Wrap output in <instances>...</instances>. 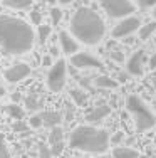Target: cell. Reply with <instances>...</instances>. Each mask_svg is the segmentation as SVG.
<instances>
[{"label":"cell","mask_w":156,"mask_h":158,"mask_svg":"<svg viewBox=\"0 0 156 158\" xmlns=\"http://www.w3.org/2000/svg\"><path fill=\"white\" fill-rule=\"evenodd\" d=\"M3 5L14 10H24L32 5V0H3Z\"/></svg>","instance_id":"cell-19"},{"label":"cell","mask_w":156,"mask_h":158,"mask_svg":"<svg viewBox=\"0 0 156 158\" xmlns=\"http://www.w3.org/2000/svg\"><path fill=\"white\" fill-rule=\"evenodd\" d=\"M50 32H52L50 25L40 24V25H39V31H37V39H39V44H46L47 39L50 37Z\"/></svg>","instance_id":"cell-20"},{"label":"cell","mask_w":156,"mask_h":158,"mask_svg":"<svg viewBox=\"0 0 156 158\" xmlns=\"http://www.w3.org/2000/svg\"><path fill=\"white\" fill-rule=\"evenodd\" d=\"M70 98L74 99V103H76L77 106H82L87 101V96L82 89H72V91H70Z\"/></svg>","instance_id":"cell-21"},{"label":"cell","mask_w":156,"mask_h":158,"mask_svg":"<svg viewBox=\"0 0 156 158\" xmlns=\"http://www.w3.org/2000/svg\"><path fill=\"white\" fill-rule=\"evenodd\" d=\"M101 7L111 19H124L134 12L131 0H101Z\"/></svg>","instance_id":"cell-5"},{"label":"cell","mask_w":156,"mask_h":158,"mask_svg":"<svg viewBox=\"0 0 156 158\" xmlns=\"http://www.w3.org/2000/svg\"><path fill=\"white\" fill-rule=\"evenodd\" d=\"M113 156L114 158H139V153L134 148H129V146H116L113 150Z\"/></svg>","instance_id":"cell-16"},{"label":"cell","mask_w":156,"mask_h":158,"mask_svg":"<svg viewBox=\"0 0 156 158\" xmlns=\"http://www.w3.org/2000/svg\"><path fill=\"white\" fill-rule=\"evenodd\" d=\"M47 3H50V5H54V3H57V0H47Z\"/></svg>","instance_id":"cell-39"},{"label":"cell","mask_w":156,"mask_h":158,"mask_svg":"<svg viewBox=\"0 0 156 158\" xmlns=\"http://www.w3.org/2000/svg\"><path fill=\"white\" fill-rule=\"evenodd\" d=\"M39 158H52L50 148L44 143H39Z\"/></svg>","instance_id":"cell-25"},{"label":"cell","mask_w":156,"mask_h":158,"mask_svg":"<svg viewBox=\"0 0 156 158\" xmlns=\"http://www.w3.org/2000/svg\"><path fill=\"white\" fill-rule=\"evenodd\" d=\"M7 111H9L15 119H22V116H24V110H22L18 104H12V106H9V108H7Z\"/></svg>","instance_id":"cell-24"},{"label":"cell","mask_w":156,"mask_h":158,"mask_svg":"<svg viewBox=\"0 0 156 158\" xmlns=\"http://www.w3.org/2000/svg\"><path fill=\"white\" fill-rule=\"evenodd\" d=\"M111 114V108L107 106V104H99V106H96L92 111L87 113L86 119L89 123H101L106 116Z\"/></svg>","instance_id":"cell-12"},{"label":"cell","mask_w":156,"mask_h":158,"mask_svg":"<svg viewBox=\"0 0 156 158\" xmlns=\"http://www.w3.org/2000/svg\"><path fill=\"white\" fill-rule=\"evenodd\" d=\"M59 40H61V47H62V52H64V54L74 56L76 52H79V42L70 35V32L62 31L59 34Z\"/></svg>","instance_id":"cell-11"},{"label":"cell","mask_w":156,"mask_h":158,"mask_svg":"<svg viewBox=\"0 0 156 158\" xmlns=\"http://www.w3.org/2000/svg\"><path fill=\"white\" fill-rule=\"evenodd\" d=\"M128 81V74H119V82H126Z\"/></svg>","instance_id":"cell-35"},{"label":"cell","mask_w":156,"mask_h":158,"mask_svg":"<svg viewBox=\"0 0 156 158\" xmlns=\"http://www.w3.org/2000/svg\"><path fill=\"white\" fill-rule=\"evenodd\" d=\"M121 138H122V133H121V131H119V133H118L116 136L113 138V141H114V143H118V141H121Z\"/></svg>","instance_id":"cell-33"},{"label":"cell","mask_w":156,"mask_h":158,"mask_svg":"<svg viewBox=\"0 0 156 158\" xmlns=\"http://www.w3.org/2000/svg\"><path fill=\"white\" fill-rule=\"evenodd\" d=\"M59 3H61V5H69V3H72L74 0H57Z\"/></svg>","instance_id":"cell-34"},{"label":"cell","mask_w":156,"mask_h":158,"mask_svg":"<svg viewBox=\"0 0 156 158\" xmlns=\"http://www.w3.org/2000/svg\"><path fill=\"white\" fill-rule=\"evenodd\" d=\"M49 14H50V22H52L54 25H57L59 22L62 20V10L57 9V7H52Z\"/></svg>","instance_id":"cell-23"},{"label":"cell","mask_w":156,"mask_h":158,"mask_svg":"<svg viewBox=\"0 0 156 158\" xmlns=\"http://www.w3.org/2000/svg\"><path fill=\"white\" fill-rule=\"evenodd\" d=\"M94 84L98 86V88H101V89H114V88L119 86V82H118L116 79H113L111 76L101 74V76H98L94 79Z\"/></svg>","instance_id":"cell-14"},{"label":"cell","mask_w":156,"mask_h":158,"mask_svg":"<svg viewBox=\"0 0 156 158\" xmlns=\"http://www.w3.org/2000/svg\"><path fill=\"white\" fill-rule=\"evenodd\" d=\"M29 126H32V128H40V126H42V119H40V114L30 116V119H29Z\"/></svg>","instance_id":"cell-27"},{"label":"cell","mask_w":156,"mask_h":158,"mask_svg":"<svg viewBox=\"0 0 156 158\" xmlns=\"http://www.w3.org/2000/svg\"><path fill=\"white\" fill-rule=\"evenodd\" d=\"M42 66L44 67H50L52 66V57L50 56H44L42 57Z\"/></svg>","instance_id":"cell-31"},{"label":"cell","mask_w":156,"mask_h":158,"mask_svg":"<svg viewBox=\"0 0 156 158\" xmlns=\"http://www.w3.org/2000/svg\"><path fill=\"white\" fill-rule=\"evenodd\" d=\"M35 34L25 20L0 15V49L9 56H20L34 47Z\"/></svg>","instance_id":"cell-1"},{"label":"cell","mask_w":156,"mask_h":158,"mask_svg":"<svg viewBox=\"0 0 156 158\" xmlns=\"http://www.w3.org/2000/svg\"><path fill=\"white\" fill-rule=\"evenodd\" d=\"M136 3L139 7H143V9H150V7L156 5V0H136Z\"/></svg>","instance_id":"cell-29"},{"label":"cell","mask_w":156,"mask_h":158,"mask_svg":"<svg viewBox=\"0 0 156 158\" xmlns=\"http://www.w3.org/2000/svg\"><path fill=\"white\" fill-rule=\"evenodd\" d=\"M55 56H57V49L50 47V57H55Z\"/></svg>","instance_id":"cell-36"},{"label":"cell","mask_w":156,"mask_h":158,"mask_svg":"<svg viewBox=\"0 0 156 158\" xmlns=\"http://www.w3.org/2000/svg\"><path fill=\"white\" fill-rule=\"evenodd\" d=\"M126 108H128L129 114L134 119V125H136V130L138 131L151 130V128L156 125L154 113L150 110V106H148L139 96H136V94L129 96L128 101H126Z\"/></svg>","instance_id":"cell-4"},{"label":"cell","mask_w":156,"mask_h":158,"mask_svg":"<svg viewBox=\"0 0 156 158\" xmlns=\"http://www.w3.org/2000/svg\"><path fill=\"white\" fill-rule=\"evenodd\" d=\"M27 76H30V66L25 62H17L5 71V79L9 82H20Z\"/></svg>","instance_id":"cell-9"},{"label":"cell","mask_w":156,"mask_h":158,"mask_svg":"<svg viewBox=\"0 0 156 158\" xmlns=\"http://www.w3.org/2000/svg\"><path fill=\"white\" fill-rule=\"evenodd\" d=\"M40 119H42V125L46 126H59L62 121V113H57V111H44L40 113Z\"/></svg>","instance_id":"cell-13"},{"label":"cell","mask_w":156,"mask_h":158,"mask_svg":"<svg viewBox=\"0 0 156 158\" xmlns=\"http://www.w3.org/2000/svg\"><path fill=\"white\" fill-rule=\"evenodd\" d=\"M25 106L29 110H39L40 106H44V96L37 91H32L30 94L25 98Z\"/></svg>","instance_id":"cell-15"},{"label":"cell","mask_w":156,"mask_h":158,"mask_svg":"<svg viewBox=\"0 0 156 158\" xmlns=\"http://www.w3.org/2000/svg\"><path fill=\"white\" fill-rule=\"evenodd\" d=\"M3 94H5V88H3L2 84H0V98H2Z\"/></svg>","instance_id":"cell-38"},{"label":"cell","mask_w":156,"mask_h":158,"mask_svg":"<svg viewBox=\"0 0 156 158\" xmlns=\"http://www.w3.org/2000/svg\"><path fill=\"white\" fill-rule=\"evenodd\" d=\"M0 158H12V153H10L9 146H7L3 135H0Z\"/></svg>","instance_id":"cell-22"},{"label":"cell","mask_w":156,"mask_h":158,"mask_svg":"<svg viewBox=\"0 0 156 158\" xmlns=\"http://www.w3.org/2000/svg\"><path fill=\"white\" fill-rule=\"evenodd\" d=\"M14 130H15V131H25V130H27V126L22 123V119H17V123L14 125Z\"/></svg>","instance_id":"cell-30"},{"label":"cell","mask_w":156,"mask_h":158,"mask_svg":"<svg viewBox=\"0 0 156 158\" xmlns=\"http://www.w3.org/2000/svg\"><path fill=\"white\" fill-rule=\"evenodd\" d=\"M139 25H141V20L138 17H131V15L124 17L114 25L113 37L114 39H124V37H129V35H133V34L138 31Z\"/></svg>","instance_id":"cell-7"},{"label":"cell","mask_w":156,"mask_h":158,"mask_svg":"<svg viewBox=\"0 0 156 158\" xmlns=\"http://www.w3.org/2000/svg\"><path fill=\"white\" fill-rule=\"evenodd\" d=\"M138 32H139V40H143V42L150 40L151 35L156 32V22H150L146 25H139Z\"/></svg>","instance_id":"cell-17"},{"label":"cell","mask_w":156,"mask_h":158,"mask_svg":"<svg viewBox=\"0 0 156 158\" xmlns=\"http://www.w3.org/2000/svg\"><path fill=\"white\" fill-rule=\"evenodd\" d=\"M143 62H144V51H136L128 59V64H126L128 74H131V76H143V73H144Z\"/></svg>","instance_id":"cell-10"},{"label":"cell","mask_w":156,"mask_h":158,"mask_svg":"<svg viewBox=\"0 0 156 158\" xmlns=\"http://www.w3.org/2000/svg\"><path fill=\"white\" fill-rule=\"evenodd\" d=\"M66 74H67V62L64 59H57V62L52 64L47 74V88L52 93H59L66 86Z\"/></svg>","instance_id":"cell-6"},{"label":"cell","mask_w":156,"mask_h":158,"mask_svg":"<svg viewBox=\"0 0 156 158\" xmlns=\"http://www.w3.org/2000/svg\"><path fill=\"white\" fill-rule=\"evenodd\" d=\"M64 140V131H62L61 126H54L50 128V133H49V145L54 146V145H61Z\"/></svg>","instance_id":"cell-18"},{"label":"cell","mask_w":156,"mask_h":158,"mask_svg":"<svg viewBox=\"0 0 156 158\" xmlns=\"http://www.w3.org/2000/svg\"><path fill=\"white\" fill-rule=\"evenodd\" d=\"M109 57L113 59V61H116V62H122V61H124V54L119 52V51H111L109 52Z\"/></svg>","instance_id":"cell-28"},{"label":"cell","mask_w":156,"mask_h":158,"mask_svg":"<svg viewBox=\"0 0 156 158\" xmlns=\"http://www.w3.org/2000/svg\"><path fill=\"white\" fill-rule=\"evenodd\" d=\"M150 67L151 69H156V54H153L150 57Z\"/></svg>","instance_id":"cell-32"},{"label":"cell","mask_w":156,"mask_h":158,"mask_svg":"<svg viewBox=\"0 0 156 158\" xmlns=\"http://www.w3.org/2000/svg\"><path fill=\"white\" fill-rule=\"evenodd\" d=\"M106 25L98 12L87 7H81L70 19V35L81 44L96 46L102 40Z\"/></svg>","instance_id":"cell-2"},{"label":"cell","mask_w":156,"mask_h":158,"mask_svg":"<svg viewBox=\"0 0 156 158\" xmlns=\"http://www.w3.org/2000/svg\"><path fill=\"white\" fill-rule=\"evenodd\" d=\"M153 17L156 19V5H154V9H153Z\"/></svg>","instance_id":"cell-40"},{"label":"cell","mask_w":156,"mask_h":158,"mask_svg":"<svg viewBox=\"0 0 156 158\" xmlns=\"http://www.w3.org/2000/svg\"><path fill=\"white\" fill-rule=\"evenodd\" d=\"M30 20L34 25H40L42 24V14L39 12V10H34V12H30Z\"/></svg>","instance_id":"cell-26"},{"label":"cell","mask_w":156,"mask_h":158,"mask_svg":"<svg viewBox=\"0 0 156 158\" xmlns=\"http://www.w3.org/2000/svg\"><path fill=\"white\" fill-rule=\"evenodd\" d=\"M70 64L76 69H102L104 67L102 61L87 52H76L74 56H70Z\"/></svg>","instance_id":"cell-8"},{"label":"cell","mask_w":156,"mask_h":158,"mask_svg":"<svg viewBox=\"0 0 156 158\" xmlns=\"http://www.w3.org/2000/svg\"><path fill=\"white\" fill-rule=\"evenodd\" d=\"M18 99H20V94H18V93L17 94H12V101H18Z\"/></svg>","instance_id":"cell-37"},{"label":"cell","mask_w":156,"mask_h":158,"mask_svg":"<svg viewBox=\"0 0 156 158\" xmlns=\"http://www.w3.org/2000/svg\"><path fill=\"white\" fill-rule=\"evenodd\" d=\"M70 148L86 153H104L109 148V133L101 128L81 125L74 128L69 136Z\"/></svg>","instance_id":"cell-3"}]
</instances>
